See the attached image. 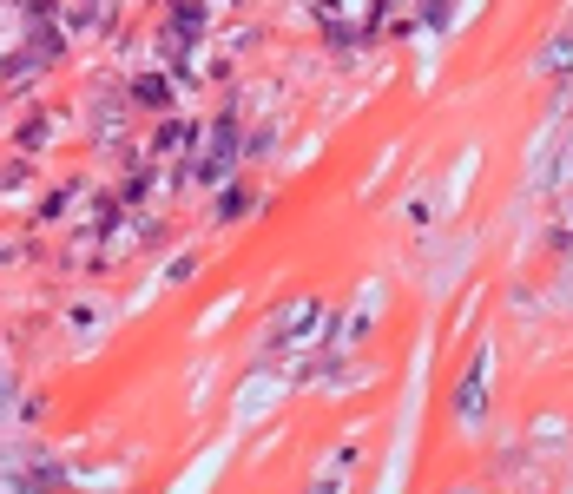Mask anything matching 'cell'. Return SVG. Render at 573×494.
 Listing matches in <instances>:
<instances>
[{
    "label": "cell",
    "instance_id": "cell-11",
    "mask_svg": "<svg viewBox=\"0 0 573 494\" xmlns=\"http://www.w3.org/2000/svg\"><path fill=\"white\" fill-rule=\"evenodd\" d=\"M7 402H14V376L0 369V415H7Z\"/></svg>",
    "mask_w": 573,
    "mask_h": 494
},
{
    "label": "cell",
    "instance_id": "cell-7",
    "mask_svg": "<svg viewBox=\"0 0 573 494\" xmlns=\"http://www.w3.org/2000/svg\"><path fill=\"white\" fill-rule=\"evenodd\" d=\"M119 119H126V112H119V99H99V106H93V132H99V139H106V132H119Z\"/></svg>",
    "mask_w": 573,
    "mask_h": 494
},
{
    "label": "cell",
    "instance_id": "cell-3",
    "mask_svg": "<svg viewBox=\"0 0 573 494\" xmlns=\"http://www.w3.org/2000/svg\"><path fill=\"white\" fill-rule=\"evenodd\" d=\"M60 481H66L60 462H33V468H14V481H7V488H60Z\"/></svg>",
    "mask_w": 573,
    "mask_h": 494
},
{
    "label": "cell",
    "instance_id": "cell-2",
    "mask_svg": "<svg viewBox=\"0 0 573 494\" xmlns=\"http://www.w3.org/2000/svg\"><path fill=\"white\" fill-rule=\"evenodd\" d=\"M132 99H139L145 112H172V99H178V86L165 80V73H139L132 80Z\"/></svg>",
    "mask_w": 573,
    "mask_h": 494
},
{
    "label": "cell",
    "instance_id": "cell-10",
    "mask_svg": "<svg viewBox=\"0 0 573 494\" xmlns=\"http://www.w3.org/2000/svg\"><path fill=\"white\" fill-rule=\"evenodd\" d=\"M442 7H448V0H415V14H422V20H442Z\"/></svg>",
    "mask_w": 573,
    "mask_h": 494
},
{
    "label": "cell",
    "instance_id": "cell-9",
    "mask_svg": "<svg viewBox=\"0 0 573 494\" xmlns=\"http://www.w3.org/2000/svg\"><path fill=\"white\" fill-rule=\"evenodd\" d=\"M66 205H73V192H47V205H40V224H53V218H66Z\"/></svg>",
    "mask_w": 573,
    "mask_h": 494
},
{
    "label": "cell",
    "instance_id": "cell-5",
    "mask_svg": "<svg viewBox=\"0 0 573 494\" xmlns=\"http://www.w3.org/2000/svg\"><path fill=\"white\" fill-rule=\"evenodd\" d=\"M60 20H66V27H73V33L99 27V0H66V7H60Z\"/></svg>",
    "mask_w": 573,
    "mask_h": 494
},
{
    "label": "cell",
    "instance_id": "cell-8",
    "mask_svg": "<svg viewBox=\"0 0 573 494\" xmlns=\"http://www.w3.org/2000/svg\"><path fill=\"white\" fill-rule=\"evenodd\" d=\"M244 211H251V192H238V185H231V192L218 198V218H244Z\"/></svg>",
    "mask_w": 573,
    "mask_h": 494
},
{
    "label": "cell",
    "instance_id": "cell-1",
    "mask_svg": "<svg viewBox=\"0 0 573 494\" xmlns=\"http://www.w3.org/2000/svg\"><path fill=\"white\" fill-rule=\"evenodd\" d=\"M231 172H238V112H218L205 152L191 159V178H198V185H224Z\"/></svg>",
    "mask_w": 573,
    "mask_h": 494
},
{
    "label": "cell",
    "instance_id": "cell-6",
    "mask_svg": "<svg viewBox=\"0 0 573 494\" xmlns=\"http://www.w3.org/2000/svg\"><path fill=\"white\" fill-rule=\"evenodd\" d=\"M185 139H191V126H185V119H165V126H159V139H152V159H165V152H178Z\"/></svg>",
    "mask_w": 573,
    "mask_h": 494
},
{
    "label": "cell",
    "instance_id": "cell-4",
    "mask_svg": "<svg viewBox=\"0 0 573 494\" xmlns=\"http://www.w3.org/2000/svg\"><path fill=\"white\" fill-rule=\"evenodd\" d=\"M481 369H488V356H475V369H468L462 396H455V409H462V422H475V415H481Z\"/></svg>",
    "mask_w": 573,
    "mask_h": 494
}]
</instances>
